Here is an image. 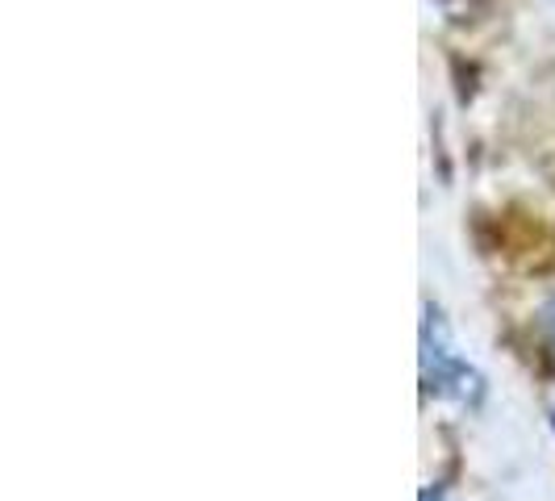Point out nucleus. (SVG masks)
<instances>
[{
    "label": "nucleus",
    "mask_w": 555,
    "mask_h": 501,
    "mask_svg": "<svg viewBox=\"0 0 555 501\" xmlns=\"http://www.w3.org/2000/svg\"><path fill=\"white\" fill-rule=\"evenodd\" d=\"M422 360H426V376L435 381L430 389H455L468 397V385H476V376L468 372V363L460 360L451 347H443V343H435V347L426 343V356H422Z\"/></svg>",
    "instance_id": "f257e3e1"
},
{
    "label": "nucleus",
    "mask_w": 555,
    "mask_h": 501,
    "mask_svg": "<svg viewBox=\"0 0 555 501\" xmlns=\"http://www.w3.org/2000/svg\"><path fill=\"white\" fill-rule=\"evenodd\" d=\"M539 322H543V334L552 338V347H555V297L543 306V313H539Z\"/></svg>",
    "instance_id": "f03ea898"
}]
</instances>
